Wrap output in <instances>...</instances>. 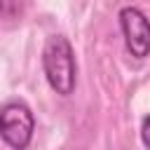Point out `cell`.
<instances>
[{
	"label": "cell",
	"instance_id": "obj_1",
	"mask_svg": "<svg viewBox=\"0 0 150 150\" xmlns=\"http://www.w3.org/2000/svg\"><path fill=\"white\" fill-rule=\"evenodd\" d=\"M42 70L49 82V87L61 94L70 96L75 91L77 82V63H75V52L73 45L68 42L66 35H49L42 49Z\"/></svg>",
	"mask_w": 150,
	"mask_h": 150
},
{
	"label": "cell",
	"instance_id": "obj_2",
	"mask_svg": "<svg viewBox=\"0 0 150 150\" xmlns=\"http://www.w3.org/2000/svg\"><path fill=\"white\" fill-rule=\"evenodd\" d=\"M35 117L26 101L12 98L0 105V138L12 150H26L33 141Z\"/></svg>",
	"mask_w": 150,
	"mask_h": 150
},
{
	"label": "cell",
	"instance_id": "obj_3",
	"mask_svg": "<svg viewBox=\"0 0 150 150\" xmlns=\"http://www.w3.org/2000/svg\"><path fill=\"white\" fill-rule=\"evenodd\" d=\"M120 30L127 45V52L134 59H145L150 54V19L141 7L127 5L117 14Z\"/></svg>",
	"mask_w": 150,
	"mask_h": 150
},
{
	"label": "cell",
	"instance_id": "obj_4",
	"mask_svg": "<svg viewBox=\"0 0 150 150\" xmlns=\"http://www.w3.org/2000/svg\"><path fill=\"white\" fill-rule=\"evenodd\" d=\"M21 12H23V5H21V2L0 0V19H16Z\"/></svg>",
	"mask_w": 150,
	"mask_h": 150
},
{
	"label": "cell",
	"instance_id": "obj_5",
	"mask_svg": "<svg viewBox=\"0 0 150 150\" xmlns=\"http://www.w3.org/2000/svg\"><path fill=\"white\" fill-rule=\"evenodd\" d=\"M141 141H143V145L150 150V115H145L143 122H141Z\"/></svg>",
	"mask_w": 150,
	"mask_h": 150
}]
</instances>
